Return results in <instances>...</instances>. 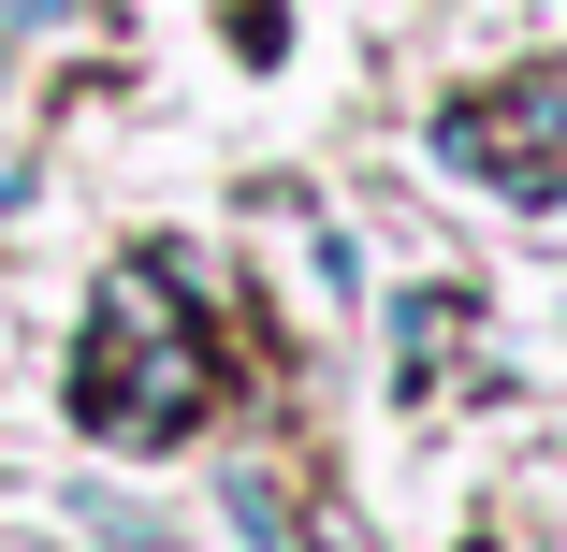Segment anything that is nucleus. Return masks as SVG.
Returning a JSON list of instances; mask_svg holds the SVG:
<instances>
[{"mask_svg":"<svg viewBox=\"0 0 567 552\" xmlns=\"http://www.w3.org/2000/svg\"><path fill=\"white\" fill-rule=\"evenodd\" d=\"M73 421L117 436V451H161V436L204 421V335L175 320V262H117L102 277V320L73 350Z\"/></svg>","mask_w":567,"mask_h":552,"instance_id":"nucleus-1","label":"nucleus"},{"mask_svg":"<svg viewBox=\"0 0 567 552\" xmlns=\"http://www.w3.org/2000/svg\"><path fill=\"white\" fill-rule=\"evenodd\" d=\"M436 160L481 175V189H509V204H553L567 189V73H509L481 102H451V117H436Z\"/></svg>","mask_w":567,"mask_h":552,"instance_id":"nucleus-2","label":"nucleus"}]
</instances>
